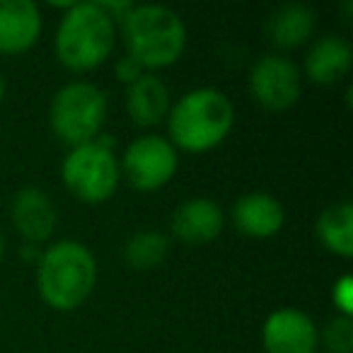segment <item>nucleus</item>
<instances>
[{
	"instance_id": "nucleus-1",
	"label": "nucleus",
	"mask_w": 353,
	"mask_h": 353,
	"mask_svg": "<svg viewBox=\"0 0 353 353\" xmlns=\"http://www.w3.org/2000/svg\"><path fill=\"white\" fill-rule=\"evenodd\" d=\"M235 104L218 88H194L174 99L167 112V141L184 152H208L235 128Z\"/></svg>"
},
{
	"instance_id": "nucleus-2",
	"label": "nucleus",
	"mask_w": 353,
	"mask_h": 353,
	"mask_svg": "<svg viewBox=\"0 0 353 353\" xmlns=\"http://www.w3.org/2000/svg\"><path fill=\"white\" fill-rule=\"evenodd\" d=\"M123 54L131 56L145 73L170 68L187 51L189 30L182 15L167 6L133 3L131 10L119 22Z\"/></svg>"
},
{
	"instance_id": "nucleus-3",
	"label": "nucleus",
	"mask_w": 353,
	"mask_h": 353,
	"mask_svg": "<svg viewBox=\"0 0 353 353\" xmlns=\"http://www.w3.org/2000/svg\"><path fill=\"white\" fill-rule=\"evenodd\" d=\"M97 259L78 240H56L37 259V293L46 307L73 312L83 307L97 285Z\"/></svg>"
},
{
	"instance_id": "nucleus-4",
	"label": "nucleus",
	"mask_w": 353,
	"mask_h": 353,
	"mask_svg": "<svg viewBox=\"0 0 353 353\" xmlns=\"http://www.w3.org/2000/svg\"><path fill=\"white\" fill-rule=\"evenodd\" d=\"M119 27L99 0L70 3L54 32V56L70 73H92L112 59Z\"/></svg>"
},
{
	"instance_id": "nucleus-5",
	"label": "nucleus",
	"mask_w": 353,
	"mask_h": 353,
	"mask_svg": "<svg viewBox=\"0 0 353 353\" xmlns=\"http://www.w3.org/2000/svg\"><path fill=\"white\" fill-rule=\"evenodd\" d=\"M109 117V94L90 80L63 83L49 102L51 133L68 148L83 145L102 136Z\"/></svg>"
},
{
	"instance_id": "nucleus-6",
	"label": "nucleus",
	"mask_w": 353,
	"mask_h": 353,
	"mask_svg": "<svg viewBox=\"0 0 353 353\" xmlns=\"http://www.w3.org/2000/svg\"><path fill=\"white\" fill-rule=\"evenodd\" d=\"M61 182L73 199L83 203H104L117 194L121 184L119 155L114 141L102 133L83 145L68 148L61 162Z\"/></svg>"
},
{
	"instance_id": "nucleus-7",
	"label": "nucleus",
	"mask_w": 353,
	"mask_h": 353,
	"mask_svg": "<svg viewBox=\"0 0 353 353\" xmlns=\"http://www.w3.org/2000/svg\"><path fill=\"white\" fill-rule=\"evenodd\" d=\"M121 176L136 192L150 194L167 187L179 170V150L160 133L136 136L119 157Z\"/></svg>"
},
{
	"instance_id": "nucleus-8",
	"label": "nucleus",
	"mask_w": 353,
	"mask_h": 353,
	"mask_svg": "<svg viewBox=\"0 0 353 353\" xmlns=\"http://www.w3.org/2000/svg\"><path fill=\"white\" fill-rule=\"evenodd\" d=\"M247 90L256 107H261L264 112H288L303 94L300 65L285 54H264L252 63Z\"/></svg>"
},
{
	"instance_id": "nucleus-9",
	"label": "nucleus",
	"mask_w": 353,
	"mask_h": 353,
	"mask_svg": "<svg viewBox=\"0 0 353 353\" xmlns=\"http://www.w3.org/2000/svg\"><path fill=\"white\" fill-rule=\"evenodd\" d=\"M264 353H317L319 327L300 307H279L266 314L261 324Z\"/></svg>"
},
{
	"instance_id": "nucleus-10",
	"label": "nucleus",
	"mask_w": 353,
	"mask_h": 353,
	"mask_svg": "<svg viewBox=\"0 0 353 353\" xmlns=\"http://www.w3.org/2000/svg\"><path fill=\"white\" fill-rule=\"evenodd\" d=\"M10 221L15 232L27 245H44L59 228V211L41 187H22L12 196Z\"/></svg>"
},
{
	"instance_id": "nucleus-11",
	"label": "nucleus",
	"mask_w": 353,
	"mask_h": 353,
	"mask_svg": "<svg viewBox=\"0 0 353 353\" xmlns=\"http://www.w3.org/2000/svg\"><path fill=\"white\" fill-rule=\"evenodd\" d=\"M232 228L250 240H269L276 237L285 225V208L269 192H247L230 206Z\"/></svg>"
},
{
	"instance_id": "nucleus-12",
	"label": "nucleus",
	"mask_w": 353,
	"mask_h": 353,
	"mask_svg": "<svg viewBox=\"0 0 353 353\" xmlns=\"http://www.w3.org/2000/svg\"><path fill=\"white\" fill-rule=\"evenodd\" d=\"M225 228V211L208 196H192L182 201L170 216V232L187 245H208L218 240Z\"/></svg>"
},
{
	"instance_id": "nucleus-13",
	"label": "nucleus",
	"mask_w": 353,
	"mask_h": 353,
	"mask_svg": "<svg viewBox=\"0 0 353 353\" xmlns=\"http://www.w3.org/2000/svg\"><path fill=\"white\" fill-rule=\"evenodd\" d=\"M353 68V46L341 34H324L307 46L303 59V78L319 88L339 85Z\"/></svg>"
},
{
	"instance_id": "nucleus-14",
	"label": "nucleus",
	"mask_w": 353,
	"mask_h": 353,
	"mask_svg": "<svg viewBox=\"0 0 353 353\" xmlns=\"http://www.w3.org/2000/svg\"><path fill=\"white\" fill-rule=\"evenodd\" d=\"M44 20L34 0H0V54H27L41 39Z\"/></svg>"
},
{
	"instance_id": "nucleus-15",
	"label": "nucleus",
	"mask_w": 353,
	"mask_h": 353,
	"mask_svg": "<svg viewBox=\"0 0 353 353\" xmlns=\"http://www.w3.org/2000/svg\"><path fill=\"white\" fill-rule=\"evenodd\" d=\"M264 32L274 49H300V46L310 44L317 32V10L307 3H283L269 12Z\"/></svg>"
},
{
	"instance_id": "nucleus-16",
	"label": "nucleus",
	"mask_w": 353,
	"mask_h": 353,
	"mask_svg": "<svg viewBox=\"0 0 353 353\" xmlns=\"http://www.w3.org/2000/svg\"><path fill=\"white\" fill-rule=\"evenodd\" d=\"M126 114L133 126L155 128L165 123L172 107V94L167 83L157 73H143L138 80L126 85Z\"/></svg>"
},
{
	"instance_id": "nucleus-17",
	"label": "nucleus",
	"mask_w": 353,
	"mask_h": 353,
	"mask_svg": "<svg viewBox=\"0 0 353 353\" xmlns=\"http://www.w3.org/2000/svg\"><path fill=\"white\" fill-rule=\"evenodd\" d=\"M314 237L327 252L341 259L353 256V206L348 201L329 203L314 221Z\"/></svg>"
},
{
	"instance_id": "nucleus-18",
	"label": "nucleus",
	"mask_w": 353,
	"mask_h": 353,
	"mask_svg": "<svg viewBox=\"0 0 353 353\" xmlns=\"http://www.w3.org/2000/svg\"><path fill=\"white\" fill-rule=\"evenodd\" d=\"M170 254V237L160 230H138L123 245V261L133 271H150Z\"/></svg>"
},
{
	"instance_id": "nucleus-19",
	"label": "nucleus",
	"mask_w": 353,
	"mask_h": 353,
	"mask_svg": "<svg viewBox=\"0 0 353 353\" xmlns=\"http://www.w3.org/2000/svg\"><path fill=\"white\" fill-rule=\"evenodd\" d=\"M319 348L324 353H353V317L334 314L319 327Z\"/></svg>"
},
{
	"instance_id": "nucleus-20",
	"label": "nucleus",
	"mask_w": 353,
	"mask_h": 353,
	"mask_svg": "<svg viewBox=\"0 0 353 353\" xmlns=\"http://www.w3.org/2000/svg\"><path fill=\"white\" fill-rule=\"evenodd\" d=\"M332 303L336 314L341 317H353V279L348 274L339 276L332 285Z\"/></svg>"
},
{
	"instance_id": "nucleus-21",
	"label": "nucleus",
	"mask_w": 353,
	"mask_h": 353,
	"mask_svg": "<svg viewBox=\"0 0 353 353\" xmlns=\"http://www.w3.org/2000/svg\"><path fill=\"white\" fill-rule=\"evenodd\" d=\"M145 73V70L141 68V65L136 63V61L131 59V56H119L117 59V63H114V75H117V80L119 83H123V85H131L133 80H138L141 75Z\"/></svg>"
},
{
	"instance_id": "nucleus-22",
	"label": "nucleus",
	"mask_w": 353,
	"mask_h": 353,
	"mask_svg": "<svg viewBox=\"0 0 353 353\" xmlns=\"http://www.w3.org/2000/svg\"><path fill=\"white\" fill-rule=\"evenodd\" d=\"M6 90H8L6 78H3V73H0V104H3V99H6Z\"/></svg>"
},
{
	"instance_id": "nucleus-23",
	"label": "nucleus",
	"mask_w": 353,
	"mask_h": 353,
	"mask_svg": "<svg viewBox=\"0 0 353 353\" xmlns=\"http://www.w3.org/2000/svg\"><path fill=\"white\" fill-rule=\"evenodd\" d=\"M3 256H6V242L0 237V264H3Z\"/></svg>"
}]
</instances>
